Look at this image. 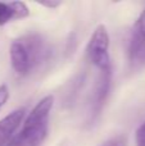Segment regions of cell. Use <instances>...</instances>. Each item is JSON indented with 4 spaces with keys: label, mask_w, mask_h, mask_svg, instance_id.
<instances>
[{
    "label": "cell",
    "mask_w": 145,
    "mask_h": 146,
    "mask_svg": "<svg viewBox=\"0 0 145 146\" xmlns=\"http://www.w3.org/2000/svg\"><path fill=\"white\" fill-rule=\"evenodd\" d=\"M136 146H145V122L136 131Z\"/></svg>",
    "instance_id": "cell-9"
},
{
    "label": "cell",
    "mask_w": 145,
    "mask_h": 146,
    "mask_svg": "<svg viewBox=\"0 0 145 146\" xmlns=\"http://www.w3.org/2000/svg\"><path fill=\"white\" fill-rule=\"evenodd\" d=\"M30 15L27 5L22 1H0V26H4L12 21L23 19Z\"/></svg>",
    "instance_id": "cell-7"
},
{
    "label": "cell",
    "mask_w": 145,
    "mask_h": 146,
    "mask_svg": "<svg viewBox=\"0 0 145 146\" xmlns=\"http://www.w3.org/2000/svg\"><path fill=\"white\" fill-rule=\"evenodd\" d=\"M43 7H48V8H51V9H54V8L59 7V5L62 4L61 1H48V3H40Z\"/></svg>",
    "instance_id": "cell-11"
},
{
    "label": "cell",
    "mask_w": 145,
    "mask_h": 146,
    "mask_svg": "<svg viewBox=\"0 0 145 146\" xmlns=\"http://www.w3.org/2000/svg\"><path fill=\"white\" fill-rule=\"evenodd\" d=\"M110 82H112V68L99 71V76H98L96 83H95L91 95V103H90V119L91 121H95L102 113L105 100L109 95Z\"/></svg>",
    "instance_id": "cell-5"
},
{
    "label": "cell",
    "mask_w": 145,
    "mask_h": 146,
    "mask_svg": "<svg viewBox=\"0 0 145 146\" xmlns=\"http://www.w3.org/2000/svg\"><path fill=\"white\" fill-rule=\"evenodd\" d=\"M108 49H109V35L107 27L104 25H99L94 30L86 48L87 59L99 71L112 68Z\"/></svg>",
    "instance_id": "cell-3"
},
{
    "label": "cell",
    "mask_w": 145,
    "mask_h": 146,
    "mask_svg": "<svg viewBox=\"0 0 145 146\" xmlns=\"http://www.w3.org/2000/svg\"><path fill=\"white\" fill-rule=\"evenodd\" d=\"M54 98L48 95L43 98L28 113L22 128L8 146H41L48 136L49 115L53 108Z\"/></svg>",
    "instance_id": "cell-2"
},
{
    "label": "cell",
    "mask_w": 145,
    "mask_h": 146,
    "mask_svg": "<svg viewBox=\"0 0 145 146\" xmlns=\"http://www.w3.org/2000/svg\"><path fill=\"white\" fill-rule=\"evenodd\" d=\"M25 114L26 109L19 108L0 119V146H8L10 144L15 136V131L25 118Z\"/></svg>",
    "instance_id": "cell-6"
},
{
    "label": "cell",
    "mask_w": 145,
    "mask_h": 146,
    "mask_svg": "<svg viewBox=\"0 0 145 146\" xmlns=\"http://www.w3.org/2000/svg\"><path fill=\"white\" fill-rule=\"evenodd\" d=\"M100 146H127V139H126V136L120 135V136L109 139L108 141H105L104 144H102Z\"/></svg>",
    "instance_id": "cell-8"
},
{
    "label": "cell",
    "mask_w": 145,
    "mask_h": 146,
    "mask_svg": "<svg viewBox=\"0 0 145 146\" xmlns=\"http://www.w3.org/2000/svg\"><path fill=\"white\" fill-rule=\"evenodd\" d=\"M128 66L132 71L145 68V9L141 12L131 31L127 48Z\"/></svg>",
    "instance_id": "cell-4"
},
{
    "label": "cell",
    "mask_w": 145,
    "mask_h": 146,
    "mask_svg": "<svg viewBox=\"0 0 145 146\" xmlns=\"http://www.w3.org/2000/svg\"><path fill=\"white\" fill-rule=\"evenodd\" d=\"M10 63L14 72L27 76L50 56L46 41L37 33H28L12 42L9 49Z\"/></svg>",
    "instance_id": "cell-1"
},
{
    "label": "cell",
    "mask_w": 145,
    "mask_h": 146,
    "mask_svg": "<svg viewBox=\"0 0 145 146\" xmlns=\"http://www.w3.org/2000/svg\"><path fill=\"white\" fill-rule=\"evenodd\" d=\"M8 99H9V90H8V86L1 85L0 86V110H1V108L5 105Z\"/></svg>",
    "instance_id": "cell-10"
}]
</instances>
